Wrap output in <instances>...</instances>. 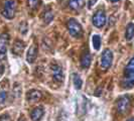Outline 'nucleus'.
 I'll return each mask as SVG.
<instances>
[{
	"instance_id": "4",
	"label": "nucleus",
	"mask_w": 134,
	"mask_h": 121,
	"mask_svg": "<svg viewBox=\"0 0 134 121\" xmlns=\"http://www.w3.org/2000/svg\"><path fill=\"white\" fill-rule=\"evenodd\" d=\"M131 106V98L128 95H123L116 102V108L117 111L121 114L127 113Z\"/></svg>"
},
{
	"instance_id": "19",
	"label": "nucleus",
	"mask_w": 134,
	"mask_h": 121,
	"mask_svg": "<svg viewBox=\"0 0 134 121\" xmlns=\"http://www.w3.org/2000/svg\"><path fill=\"white\" fill-rule=\"evenodd\" d=\"M27 1H28V6L31 9H36L40 3V0H27Z\"/></svg>"
},
{
	"instance_id": "14",
	"label": "nucleus",
	"mask_w": 134,
	"mask_h": 121,
	"mask_svg": "<svg viewBox=\"0 0 134 121\" xmlns=\"http://www.w3.org/2000/svg\"><path fill=\"white\" fill-rule=\"evenodd\" d=\"M85 5V0H70L69 6L73 10H80Z\"/></svg>"
},
{
	"instance_id": "15",
	"label": "nucleus",
	"mask_w": 134,
	"mask_h": 121,
	"mask_svg": "<svg viewBox=\"0 0 134 121\" xmlns=\"http://www.w3.org/2000/svg\"><path fill=\"white\" fill-rule=\"evenodd\" d=\"M134 36V24L133 23H128L126 26V31H125V37L127 40H131Z\"/></svg>"
},
{
	"instance_id": "22",
	"label": "nucleus",
	"mask_w": 134,
	"mask_h": 121,
	"mask_svg": "<svg viewBox=\"0 0 134 121\" xmlns=\"http://www.w3.org/2000/svg\"><path fill=\"white\" fill-rule=\"evenodd\" d=\"M97 1H98V0H89V1H88V7H89V8H92V7L96 4Z\"/></svg>"
},
{
	"instance_id": "13",
	"label": "nucleus",
	"mask_w": 134,
	"mask_h": 121,
	"mask_svg": "<svg viewBox=\"0 0 134 121\" xmlns=\"http://www.w3.org/2000/svg\"><path fill=\"white\" fill-rule=\"evenodd\" d=\"M24 47L25 46H24V42L23 41H21L19 40H15L13 47H12V53L14 54H16V56H20L21 53L23 52V50H24Z\"/></svg>"
},
{
	"instance_id": "25",
	"label": "nucleus",
	"mask_w": 134,
	"mask_h": 121,
	"mask_svg": "<svg viewBox=\"0 0 134 121\" xmlns=\"http://www.w3.org/2000/svg\"><path fill=\"white\" fill-rule=\"evenodd\" d=\"M110 1H111V2H113V3H115V2H118L119 0H110Z\"/></svg>"
},
{
	"instance_id": "8",
	"label": "nucleus",
	"mask_w": 134,
	"mask_h": 121,
	"mask_svg": "<svg viewBox=\"0 0 134 121\" xmlns=\"http://www.w3.org/2000/svg\"><path fill=\"white\" fill-rule=\"evenodd\" d=\"M8 42H9V35L7 34H0V59L5 58Z\"/></svg>"
},
{
	"instance_id": "9",
	"label": "nucleus",
	"mask_w": 134,
	"mask_h": 121,
	"mask_svg": "<svg viewBox=\"0 0 134 121\" xmlns=\"http://www.w3.org/2000/svg\"><path fill=\"white\" fill-rule=\"evenodd\" d=\"M37 53H38V48L36 45H32L28 48V52L26 54V60L28 64L34 63V60H36V57H37Z\"/></svg>"
},
{
	"instance_id": "5",
	"label": "nucleus",
	"mask_w": 134,
	"mask_h": 121,
	"mask_svg": "<svg viewBox=\"0 0 134 121\" xmlns=\"http://www.w3.org/2000/svg\"><path fill=\"white\" fill-rule=\"evenodd\" d=\"M112 60H113V54L109 48H106L101 56V67H102V69L103 70L109 69L112 65Z\"/></svg>"
},
{
	"instance_id": "1",
	"label": "nucleus",
	"mask_w": 134,
	"mask_h": 121,
	"mask_svg": "<svg viewBox=\"0 0 134 121\" xmlns=\"http://www.w3.org/2000/svg\"><path fill=\"white\" fill-rule=\"evenodd\" d=\"M122 86L125 89H130L134 86V57L129 60L124 70Z\"/></svg>"
},
{
	"instance_id": "16",
	"label": "nucleus",
	"mask_w": 134,
	"mask_h": 121,
	"mask_svg": "<svg viewBox=\"0 0 134 121\" xmlns=\"http://www.w3.org/2000/svg\"><path fill=\"white\" fill-rule=\"evenodd\" d=\"M73 82H74L75 88L77 90H80L81 88H82V85H83V81H82L80 76L78 74H76V73L73 75Z\"/></svg>"
},
{
	"instance_id": "18",
	"label": "nucleus",
	"mask_w": 134,
	"mask_h": 121,
	"mask_svg": "<svg viewBox=\"0 0 134 121\" xmlns=\"http://www.w3.org/2000/svg\"><path fill=\"white\" fill-rule=\"evenodd\" d=\"M92 41H93V47L96 51H99L101 47V36L99 34H94L93 35V38H92Z\"/></svg>"
},
{
	"instance_id": "21",
	"label": "nucleus",
	"mask_w": 134,
	"mask_h": 121,
	"mask_svg": "<svg viewBox=\"0 0 134 121\" xmlns=\"http://www.w3.org/2000/svg\"><path fill=\"white\" fill-rule=\"evenodd\" d=\"M0 121H11V118L7 113H4V114L0 115Z\"/></svg>"
},
{
	"instance_id": "10",
	"label": "nucleus",
	"mask_w": 134,
	"mask_h": 121,
	"mask_svg": "<svg viewBox=\"0 0 134 121\" xmlns=\"http://www.w3.org/2000/svg\"><path fill=\"white\" fill-rule=\"evenodd\" d=\"M41 92L38 90H30L26 93V100L28 102H37L41 98Z\"/></svg>"
},
{
	"instance_id": "23",
	"label": "nucleus",
	"mask_w": 134,
	"mask_h": 121,
	"mask_svg": "<svg viewBox=\"0 0 134 121\" xmlns=\"http://www.w3.org/2000/svg\"><path fill=\"white\" fill-rule=\"evenodd\" d=\"M3 73H4V66H3L2 62L0 60V77L3 75Z\"/></svg>"
},
{
	"instance_id": "12",
	"label": "nucleus",
	"mask_w": 134,
	"mask_h": 121,
	"mask_svg": "<svg viewBox=\"0 0 134 121\" xmlns=\"http://www.w3.org/2000/svg\"><path fill=\"white\" fill-rule=\"evenodd\" d=\"M44 114V110H43V108L40 106V107H35L31 111V113H30V117H31V120L32 121H40L41 118H42V116Z\"/></svg>"
},
{
	"instance_id": "24",
	"label": "nucleus",
	"mask_w": 134,
	"mask_h": 121,
	"mask_svg": "<svg viewBox=\"0 0 134 121\" xmlns=\"http://www.w3.org/2000/svg\"><path fill=\"white\" fill-rule=\"evenodd\" d=\"M18 121H26V119L24 118V116H23V115H21V116L19 117V119H18Z\"/></svg>"
},
{
	"instance_id": "11",
	"label": "nucleus",
	"mask_w": 134,
	"mask_h": 121,
	"mask_svg": "<svg viewBox=\"0 0 134 121\" xmlns=\"http://www.w3.org/2000/svg\"><path fill=\"white\" fill-rule=\"evenodd\" d=\"M91 60H92V57L91 54L89 53V51H86L81 57V66L83 69H88L91 66Z\"/></svg>"
},
{
	"instance_id": "17",
	"label": "nucleus",
	"mask_w": 134,
	"mask_h": 121,
	"mask_svg": "<svg viewBox=\"0 0 134 121\" xmlns=\"http://www.w3.org/2000/svg\"><path fill=\"white\" fill-rule=\"evenodd\" d=\"M42 18H43L46 23L52 22V20L54 19V13H53V11H52L51 9H47V10L44 11V13H43Z\"/></svg>"
},
{
	"instance_id": "26",
	"label": "nucleus",
	"mask_w": 134,
	"mask_h": 121,
	"mask_svg": "<svg viewBox=\"0 0 134 121\" xmlns=\"http://www.w3.org/2000/svg\"><path fill=\"white\" fill-rule=\"evenodd\" d=\"M127 121H134V118H133V117H132V118H129Z\"/></svg>"
},
{
	"instance_id": "3",
	"label": "nucleus",
	"mask_w": 134,
	"mask_h": 121,
	"mask_svg": "<svg viewBox=\"0 0 134 121\" xmlns=\"http://www.w3.org/2000/svg\"><path fill=\"white\" fill-rule=\"evenodd\" d=\"M16 12V3L13 0H6L1 8V13L7 19H13Z\"/></svg>"
},
{
	"instance_id": "7",
	"label": "nucleus",
	"mask_w": 134,
	"mask_h": 121,
	"mask_svg": "<svg viewBox=\"0 0 134 121\" xmlns=\"http://www.w3.org/2000/svg\"><path fill=\"white\" fill-rule=\"evenodd\" d=\"M51 69H52V73H53L54 80L55 82H58V83H63L65 77H64V72H63L62 66H60V64H58V63H54L51 66Z\"/></svg>"
},
{
	"instance_id": "20",
	"label": "nucleus",
	"mask_w": 134,
	"mask_h": 121,
	"mask_svg": "<svg viewBox=\"0 0 134 121\" xmlns=\"http://www.w3.org/2000/svg\"><path fill=\"white\" fill-rule=\"evenodd\" d=\"M7 100V93L5 91L0 92V104H4Z\"/></svg>"
},
{
	"instance_id": "6",
	"label": "nucleus",
	"mask_w": 134,
	"mask_h": 121,
	"mask_svg": "<svg viewBox=\"0 0 134 121\" xmlns=\"http://www.w3.org/2000/svg\"><path fill=\"white\" fill-rule=\"evenodd\" d=\"M92 22L97 28H102L106 23V14L103 10H98L92 17Z\"/></svg>"
},
{
	"instance_id": "2",
	"label": "nucleus",
	"mask_w": 134,
	"mask_h": 121,
	"mask_svg": "<svg viewBox=\"0 0 134 121\" xmlns=\"http://www.w3.org/2000/svg\"><path fill=\"white\" fill-rule=\"evenodd\" d=\"M67 28L69 30V34L75 38H80L84 34V30H83L82 25L80 24V22L77 21L75 18H70L68 20Z\"/></svg>"
}]
</instances>
